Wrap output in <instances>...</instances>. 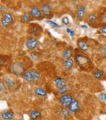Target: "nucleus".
<instances>
[{"instance_id":"obj_3","label":"nucleus","mask_w":106,"mask_h":120,"mask_svg":"<svg viewBox=\"0 0 106 120\" xmlns=\"http://www.w3.org/2000/svg\"><path fill=\"white\" fill-rule=\"evenodd\" d=\"M74 59L76 61V62L81 66V67H85L87 66L90 62L91 59L86 55L82 54H76L74 56Z\"/></svg>"},{"instance_id":"obj_34","label":"nucleus","mask_w":106,"mask_h":120,"mask_svg":"<svg viewBox=\"0 0 106 120\" xmlns=\"http://www.w3.org/2000/svg\"><path fill=\"white\" fill-rule=\"evenodd\" d=\"M0 7H1V11H2L4 10V7L2 5H0Z\"/></svg>"},{"instance_id":"obj_26","label":"nucleus","mask_w":106,"mask_h":120,"mask_svg":"<svg viewBox=\"0 0 106 120\" xmlns=\"http://www.w3.org/2000/svg\"><path fill=\"white\" fill-rule=\"evenodd\" d=\"M98 97L102 101H105L106 100V94L105 93H100V94H99Z\"/></svg>"},{"instance_id":"obj_2","label":"nucleus","mask_w":106,"mask_h":120,"mask_svg":"<svg viewBox=\"0 0 106 120\" xmlns=\"http://www.w3.org/2000/svg\"><path fill=\"white\" fill-rule=\"evenodd\" d=\"M10 69L11 72L16 76H21L25 74V67L21 62H16L13 63Z\"/></svg>"},{"instance_id":"obj_28","label":"nucleus","mask_w":106,"mask_h":120,"mask_svg":"<svg viewBox=\"0 0 106 120\" xmlns=\"http://www.w3.org/2000/svg\"><path fill=\"white\" fill-rule=\"evenodd\" d=\"M47 23H49V24H50V25H52V26H53L54 27H60V26H59L57 23H55V22H53V21H47Z\"/></svg>"},{"instance_id":"obj_11","label":"nucleus","mask_w":106,"mask_h":120,"mask_svg":"<svg viewBox=\"0 0 106 120\" xmlns=\"http://www.w3.org/2000/svg\"><path fill=\"white\" fill-rule=\"evenodd\" d=\"M2 116L6 120H11L14 117V114L11 111H5L2 113Z\"/></svg>"},{"instance_id":"obj_14","label":"nucleus","mask_w":106,"mask_h":120,"mask_svg":"<svg viewBox=\"0 0 106 120\" xmlns=\"http://www.w3.org/2000/svg\"><path fill=\"white\" fill-rule=\"evenodd\" d=\"M85 15V7L83 5H79L77 9V16L79 19L83 18Z\"/></svg>"},{"instance_id":"obj_1","label":"nucleus","mask_w":106,"mask_h":120,"mask_svg":"<svg viewBox=\"0 0 106 120\" xmlns=\"http://www.w3.org/2000/svg\"><path fill=\"white\" fill-rule=\"evenodd\" d=\"M40 74L38 71L32 70L25 72V74L23 75V79L28 82H34L37 81L40 79Z\"/></svg>"},{"instance_id":"obj_23","label":"nucleus","mask_w":106,"mask_h":120,"mask_svg":"<svg viewBox=\"0 0 106 120\" xmlns=\"http://www.w3.org/2000/svg\"><path fill=\"white\" fill-rule=\"evenodd\" d=\"M29 20H30V15L28 13H26L22 16V21L23 22H26V23L28 22Z\"/></svg>"},{"instance_id":"obj_24","label":"nucleus","mask_w":106,"mask_h":120,"mask_svg":"<svg viewBox=\"0 0 106 120\" xmlns=\"http://www.w3.org/2000/svg\"><path fill=\"white\" fill-rule=\"evenodd\" d=\"M100 52L101 55L106 56V46L105 45H102L100 48Z\"/></svg>"},{"instance_id":"obj_13","label":"nucleus","mask_w":106,"mask_h":120,"mask_svg":"<svg viewBox=\"0 0 106 120\" xmlns=\"http://www.w3.org/2000/svg\"><path fill=\"white\" fill-rule=\"evenodd\" d=\"M77 45H78V47L81 49V50H82V51H87L88 50V44H87V42L85 41V40H79V41H78V43H77Z\"/></svg>"},{"instance_id":"obj_10","label":"nucleus","mask_w":106,"mask_h":120,"mask_svg":"<svg viewBox=\"0 0 106 120\" xmlns=\"http://www.w3.org/2000/svg\"><path fill=\"white\" fill-rule=\"evenodd\" d=\"M55 84L56 86V87L59 89L62 87H63L64 86H65V83H66V81L65 79H62V78H60V77H57L55 79Z\"/></svg>"},{"instance_id":"obj_8","label":"nucleus","mask_w":106,"mask_h":120,"mask_svg":"<svg viewBox=\"0 0 106 120\" xmlns=\"http://www.w3.org/2000/svg\"><path fill=\"white\" fill-rule=\"evenodd\" d=\"M30 26V33L33 35H38L42 32V28L38 25L33 24Z\"/></svg>"},{"instance_id":"obj_5","label":"nucleus","mask_w":106,"mask_h":120,"mask_svg":"<svg viewBox=\"0 0 106 120\" xmlns=\"http://www.w3.org/2000/svg\"><path fill=\"white\" fill-rule=\"evenodd\" d=\"M26 45L28 49H35L38 45V42L35 38L29 37L26 42Z\"/></svg>"},{"instance_id":"obj_4","label":"nucleus","mask_w":106,"mask_h":120,"mask_svg":"<svg viewBox=\"0 0 106 120\" xmlns=\"http://www.w3.org/2000/svg\"><path fill=\"white\" fill-rule=\"evenodd\" d=\"M72 100H73V99H72V96L68 95H63L62 96H61L59 98L60 103L61 104V105H62L64 107H69Z\"/></svg>"},{"instance_id":"obj_18","label":"nucleus","mask_w":106,"mask_h":120,"mask_svg":"<svg viewBox=\"0 0 106 120\" xmlns=\"http://www.w3.org/2000/svg\"><path fill=\"white\" fill-rule=\"evenodd\" d=\"M73 65H74V61H73V59H72L70 58L65 59V61L64 62V66L67 69H71Z\"/></svg>"},{"instance_id":"obj_15","label":"nucleus","mask_w":106,"mask_h":120,"mask_svg":"<svg viewBox=\"0 0 106 120\" xmlns=\"http://www.w3.org/2000/svg\"><path fill=\"white\" fill-rule=\"evenodd\" d=\"M72 47H68L62 53V58L64 59H69L71 55H72Z\"/></svg>"},{"instance_id":"obj_7","label":"nucleus","mask_w":106,"mask_h":120,"mask_svg":"<svg viewBox=\"0 0 106 120\" xmlns=\"http://www.w3.org/2000/svg\"><path fill=\"white\" fill-rule=\"evenodd\" d=\"M69 112L71 113H73V114L76 113L79 109V102L76 100L73 99L72 102H71V104H70V105L69 107Z\"/></svg>"},{"instance_id":"obj_27","label":"nucleus","mask_w":106,"mask_h":120,"mask_svg":"<svg viewBox=\"0 0 106 120\" xmlns=\"http://www.w3.org/2000/svg\"><path fill=\"white\" fill-rule=\"evenodd\" d=\"M62 23H63L64 24H65V25H68V24L69 23V18L67 17V16L64 17V18L62 19Z\"/></svg>"},{"instance_id":"obj_31","label":"nucleus","mask_w":106,"mask_h":120,"mask_svg":"<svg viewBox=\"0 0 106 120\" xmlns=\"http://www.w3.org/2000/svg\"><path fill=\"white\" fill-rule=\"evenodd\" d=\"M30 57L33 59V60H37L38 59V56H37V53L35 52H33L30 54Z\"/></svg>"},{"instance_id":"obj_21","label":"nucleus","mask_w":106,"mask_h":120,"mask_svg":"<svg viewBox=\"0 0 106 120\" xmlns=\"http://www.w3.org/2000/svg\"><path fill=\"white\" fill-rule=\"evenodd\" d=\"M69 86H64L63 87H62V88H60L58 89V93H60V94H64V93H66L69 90Z\"/></svg>"},{"instance_id":"obj_35","label":"nucleus","mask_w":106,"mask_h":120,"mask_svg":"<svg viewBox=\"0 0 106 120\" xmlns=\"http://www.w3.org/2000/svg\"><path fill=\"white\" fill-rule=\"evenodd\" d=\"M81 28H87L88 27H86V26H81Z\"/></svg>"},{"instance_id":"obj_33","label":"nucleus","mask_w":106,"mask_h":120,"mask_svg":"<svg viewBox=\"0 0 106 120\" xmlns=\"http://www.w3.org/2000/svg\"><path fill=\"white\" fill-rule=\"evenodd\" d=\"M101 32L102 33H106V27L105 26V27H102V28H101Z\"/></svg>"},{"instance_id":"obj_6","label":"nucleus","mask_w":106,"mask_h":120,"mask_svg":"<svg viewBox=\"0 0 106 120\" xmlns=\"http://www.w3.org/2000/svg\"><path fill=\"white\" fill-rule=\"evenodd\" d=\"M12 21H13V17L11 14L9 12H7L3 15V18L1 21V24L2 26H7L11 23H12Z\"/></svg>"},{"instance_id":"obj_29","label":"nucleus","mask_w":106,"mask_h":120,"mask_svg":"<svg viewBox=\"0 0 106 120\" xmlns=\"http://www.w3.org/2000/svg\"><path fill=\"white\" fill-rule=\"evenodd\" d=\"M62 115L64 117H67L68 116V111L64 109V108H62Z\"/></svg>"},{"instance_id":"obj_22","label":"nucleus","mask_w":106,"mask_h":120,"mask_svg":"<svg viewBox=\"0 0 106 120\" xmlns=\"http://www.w3.org/2000/svg\"><path fill=\"white\" fill-rule=\"evenodd\" d=\"M103 74H104V71H103L102 70H101V71H98L95 72L93 75H94V77H95V79H99V78L101 77Z\"/></svg>"},{"instance_id":"obj_30","label":"nucleus","mask_w":106,"mask_h":120,"mask_svg":"<svg viewBox=\"0 0 106 120\" xmlns=\"http://www.w3.org/2000/svg\"><path fill=\"white\" fill-rule=\"evenodd\" d=\"M0 90H1V93H3V92H4V90H5V87H4V83H3V82L2 81H1L0 82Z\"/></svg>"},{"instance_id":"obj_9","label":"nucleus","mask_w":106,"mask_h":120,"mask_svg":"<svg viewBox=\"0 0 106 120\" xmlns=\"http://www.w3.org/2000/svg\"><path fill=\"white\" fill-rule=\"evenodd\" d=\"M41 12L45 16H49L52 14V8L47 4H45L42 6L41 7Z\"/></svg>"},{"instance_id":"obj_25","label":"nucleus","mask_w":106,"mask_h":120,"mask_svg":"<svg viewBox=\"0 0 106 120\" xmlns=\"http://www.w3.org/2000/svg\"><path fill=\"white\" fill-rule=\"evenodd\" d=\"M101 21L103 23L106 24V9L104 10L103 13L101 15Z\"/></svg>"},{"instance_id":"obj_16","label":"nucleus","mask_w":106,"mask_h":120,"mask_svg":"<svg viewBox=\"0 0 106 120\" xmlns=\"http://www.w3.org/2000/svg\"><path fill=\"white\" fill-rule=\"evenodd\" d=\"M4 83L9 88H11L15 86V81L11 77H7L4 80Z\"/></svg>"},{"instance_id":"obj_12","label":"nucleus","mask_w":106,"mask_h":120,"mask_svg":"<svg viewBox=\"0 0 106 120\" xmlns=\"http://www.w3.org/2000/svg\"><path fill=\"white\" fill-rule=\"evenodd\" d=\"M30 15L34 18H40L41 17V11L37 7H33L30 10Z\"/></svg>"},{"instance_id":"obj_20","label":"nucleus","mask_w":106,"mask_h":120,"mask_svg":"<svg viewBox=\"0 0 106 120\" xmlns=\"http://www.w3.org/2000/svg\"><path fill=\"white\" fill-rule=\"evenodd\" d=\"M40 114H41V113H40V111H38V110H33L30 113V117L31 119L35 120L37 118H38L40 116Z\"/></svg>"},{"instance_id":"obj_32","label":"nucleus","mask_w":106,"mask_h":120,"mask_svg":"<svg viewBox=\"0 0 106 120\" xmlns=\"http://www.w3.org/2000/svg\"><path fill=\"white\" fill-rule=\"evenodd\" d=\"M67 31L70 34V35H71V36H74V32L72 30H71V29H69V28H67Z\"/></svg>"},{"instance_id":"obj_19","label":"nucleus","mask_w":106,"mask_h":120,"mask_svg":"<svg viewBox=\"0 0 106 120\" xmlns=\"http://www.w3.org/2000/svg\"><path fill=\"white\" fill-rule=\"evenodd\" d=\"M88 22L90 24L94 25L97 22V16L95 14H89V16L88 17Z\"/></svg>"},{"instance_id":"obj_17","label":"nucleus","mask_w":106,"mask_h":120,"mask_svg":"<svg viewBox=\"0 0 106 120\" xmlns=\"http://www.w3.org/2000/svg\"><path fill=\"white\" fill-rule=\"evenodd\" d=\"M35 93L38 95V96H40V97H43V96H45L47 93L45 91V89H43L42 88H35V90H34Z\"/></svg>"}]
</instances>
